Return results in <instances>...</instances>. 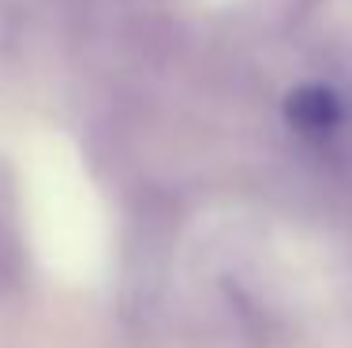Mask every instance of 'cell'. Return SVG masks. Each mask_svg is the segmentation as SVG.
<instances>
[{"label": "cell", "mask_w": 352, "mask_h": 348, "mask_svg": "<svg viewBox=\"0 0 352 348\" xmlns=\"http://www.w3.org/2000/svg\"><path fill=\"white\" fill-rule=\"evenodd\" d=\"M289 120L307 135H330L341 124V102L326 86H300L289 97Z\"/></svg>", "instance_id": "1"}]
</instances>
